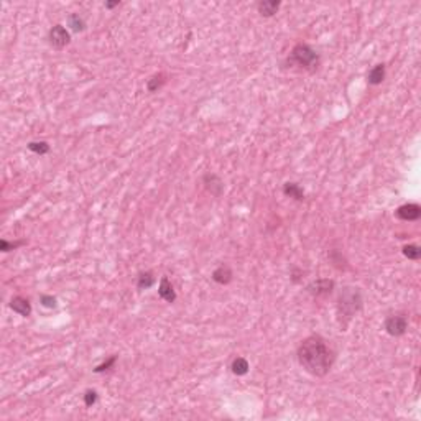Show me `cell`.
I'll use <instances>...</instances> for the list:
<instances>
[{"label": "cell", "mask_w": 421, "mask_h": 421, "mask_svg": "<svg viewBox=\"0 0 421 421\" xmlns=\"http://www.w3.org/2000/svg\"><path fill=\"white\" fill-rule=\"evenodd\" d=\"M71 42V37L68 33V30H66L63 25H54L53 28L50 30V43L54 46V48H64L66 45H69Z\"/></svg>", "instance_id": "cell-5"}, {"label": "cell", "mask_w": 421, "mask_h": 421, "mask_svg": "<svg viewBox=\"0 0 421 421\" xmlns=\"http://www.w3.org/2000/svg\"><path fill=\"white\" fill-rule=\"evenodd\" d=\"M234 278V273L229 265H220L212 271V280L219 285H229Z\"/></svg>", "instance_id": "cell-10"}, {"label": "cell", "mask_w": 421, "mask_h": 421, "mask_svg": "<svg viewBox=\"0 0 421 421\" xmlns=\"http://www.w3.org/2000/svg\"><path fill=\"white\" fill-rule=\"evenodd\" d=\"M28 150L37 153V155H46L50 152V145L46 142H30Z\"/></svg>", "instance_id": "cell-18"}, {"label": "cell", "mask_w": 421, "mask_h": 421, "mask_svg": "<svg viewBox=\"0 0 421 421\" xmlns=\"http://www.w3.org/2000/svg\"><path fill=\"white\" fill-rule=\"evenodd\" d=\"M158 295H160L161 300H165L168 303H174L176 301V293H174V288L166 276H163L160 281V286H158Z\"/></svg>", "instance_id": "cell-11"}, {"label": "cell", "mask_w": 421, "mask_h": 421, "mask_svg": "<svg viewBox=\"0 0 421 421\" xmlns=\"http://www.w3.org/2000/svg\"><path fill=\"white\" fill-rule=\"evenodd\" d=\"M403 255L407 257V259H410V260H418L421 257V249L418 247V245H415V244L405 245V247H403Z\"/></svg>", "instance_id": "cell-19"}, {"label": "cell", "mask_w": 421, "mask_h": 421, "mask_svg": "<svg viewBox=\"0 0 421 421\" xmlns=\"http://www.w3.org/2000/svg\"><path fill=\"white\" fill-rule=\"evenodd\" d=\"M27 242L25 240H18V242H8V240H0V250L2 252H10V250H15L18 247H22V245H25Z\"/></svg>", "instance_id": "cell-21"}, {"label": "cell", "mask_w": 421, "mask_h": 421, "mask_svg": "<svg viewBox=\"0 0 421 421\" xmlns=\"http://www.w3.org/2000/svg\"><path fill=\"white\" fill-rule=\"evenodd\" d=\"M332 288H334V281L322 278V280H317V281H315V283H311L310 286H308V291L315 296H326V295L331 293Z\"/></svg>", "instance_id": "cell-8"}, {"label": "cell", "mask_w": 421, "mask_h": 421, "mask_svg": "<svg viewBox=\"0 0 421 421\" xmlns=\"http://www.w3.org/2000/svg\"><path fill=\"white\" fill-rule=\"evenodd\" d=\"M40 303H42L45 308H56V298L54 296L42 295V296H40Z\"/></svg>", "instance_id": "cell-24"}, {"label": "cell", "mask_w": 421, "mask_h": 421, "mask_svg": "<svg viewBox=\"0 0 421 421\" xmlns=\"http://www.w3.org/2000/svg\"><path fill=\"white\" fill-rule=\"evenodd\" d=\"M298 362L313 377H324L334 364L336 354L321 336H310L298 347Z\"/></svg>", "instance_id": "cell-1"}, {"label": "cell", "mask_w": 421, "mask_h": 421, "mask_svg": "<svg viewBox=\"0 0 421 421\" xmlns=\"http://www.w3.org/2000/svg\"><path fill=\"white\" fill-rule=\"evenodd\" d=\"M153 283H155V275L152 271H145V273H140V276H138L137 286L140 290H148Z\"/></svg>", "instance_id": "cell-17"}, {"label": "cell", "mask_w": 421, "mask_h": 421, "mask_svg": "<svg viewBox=\"0 0 421 421\" xmlns=\"http://www.w3.org/2000/svg\"><path fill=\"white\" fill-rule=\"evenodd\" d=\"M10 308H12L17 315L23 316V317H28L30 315H32V305H30V301L23 296L12 298V301H10Z\"/></svg>", "instance_id": "cell-9"}, {"label": "cell", "mask_w": 421, "mask_h": 421, "mask_svg": "<svg viewBox=\"0 0 421 421\" xmlns=\"http://www.w3.org/2000/svg\"><path fill=\"white\" fill-rule=\"evenodd\" d=\"M166 74H163V73H158V74H155V76H152L150 79H148V83H147V89L150 91V92H157L158 89H161L163 86L166 84Z\"/></svg>", "instance_id": "cell-15"}, {"label": "cell", "mask_w": 421, "mask_h": 421, "mask_svg": "<svg viewBox=\"0 0 421 421\" xmlns=\"http://www.w3.org/2000/svg\"><path fill=\"white\" fill-rule=\"evenodd\" d=\"M383 79H385V64H375L367 76L368 84L378 86L383 83Z\"/></svg>", "instance_id": "cell-14"}, {"label": "cell", "mask_w": 421, "mask_h": 421, "mask_svg": "<svg viewBox=\"0 0 421 421\" xmlns=\"http://www.w3.org/2000/svg\"><path fill=\"white\" fill-rule=\"evenodd\" d=\"M119 5H120L119 0H117V2H105V8H115V7H119Z\"/></svg>", "instance_id": "cell-25"}, {"label": "cell", "mask_w": 421, "mask_h": 421, "mask_svg": "<svg viewBox=\"0 0 421 421\" xmlns=\"http://www.w3.org/2000/svg\"><path fill=\"white\" fill-rule=\"evenodd\" d=\"M420 215H421V208L415 203L403 204V206H400L397 209V217L402 219V220H408V222H412V220H418Z\"/></svg>", "instance_id": "cell-7"}, {"label": "cell", "mask_w": 421, "mask_h": 421, "mask_svg": "<svg viewBox=\"0 0 421 421\" xmlns=\"http://www.w3.org/2000/svg\"><path fill=\"white\" fill-rule=\"evenodd\" d=\"M203 181H204V186H206V189L210 194H212L214 198H219L220 194L224 193V183H222V179L217 176V174H214V173L204 174Z\"/></svg>", "instance_id": "cell-6"}, {"label": "cell", "mask_w": 421, "mask_h": 421, "mask_svg": "<svg viewBox=\"0 0 421 421\" xmlns=\"http://www.w3.org/2000/svg\"><path fill=\"white\" fill-rule=\"evenodd\" d=\"M408 329V319L407 316L403 315H393L387 317V321H385V331L388 332L390 336H403L405 332H407Z\"/></svg>", "instance_id": "cell-4"}, {"label": "cell", "mask_w": 421, "mask_h": 421, "mask_svg": "<svg viewBox=\"0 0 421 421\" xmlns=\"http://www.w3.org/2000/svg\"><path fill=\"white\" fill-rule=\"evenodd\" d=\"M290 61L306 71H316L317 66L321 63L319 54L306 43H298L295 48L291 50Z\"/></svg>", "instance_id": "cell-3"}, {"label": "cell", "mask_w": 421, "mask_h": 421, "mask_svg": "<svg viewBox=\"0 0 421 421\" xmlns=\"http://www.w3.org/2000/svg\"><path fill=\"white\" fill-rule=\"evenodd\" d=\"M230 368H232V372L235 373V375H245V373L249 372L250 366H249L247 359L237 357V359H234V361H232V366H230Z\"/></svg>", "instance_id": "cell-16"}, {"label": "cell", "mask_w": 421, "mask_h": 421, "mask_svg": "<svg viewBox=\"0 0 421 421\" xmlns=\"http://www.w3.org/2000/svg\"><path fill=\"white\" fill-rule=\"evenodd\" d=\"M115 362H117V356H112V357L107 359V361H105L104 364H101V366H97V367L94 368V372H96V373H102V372L109 370L110 367H114V364H115Z\"/></svg>", "instance_id": "cell-22"}, {"label": "cell", "mask_w": 421, "mask_h": 421, "mask_svg": "<svg viewBox=\"0 0 421 421\" xmlns=\"http://www.w3.org/2000/svg\"><path fill=\"white\" fill-rule=\"evenodd\" d=\"M280 5H281L280 0H263V2L257 3V8H259V13L262 17H273L278 12Z\"/></svg>", "instance_id": "cell-12"}, {"label": "cell", "mask_w": 421, "mask_h": 421, "mask_svg": "<svg viewBox=\"0 0 421 421\" xmlns=\"http://www.w3.org/2000/svg\"><path fill=\"white\" fill-rule=\"evenodd\" d=\"M361 308H362L361 290L352 288V286L344 288L342 293L339 295V301H337V316L339 321L342 322V326H346L356 316V313L361 311Z\"/></svg>", "instance_id": "cell-2"}, {"label": "cell", "mask_w": 421, "mask_h": 421, "mask_svg": "<svg viewBox=\"0 0 421 421\" xmlns=\"http://www.w3.org/2000/svg\"><path fill=\"white\" fill-rule=\"evenodd\" d=\"M97 403V392L96 390H87L84 393V405L86 407H92Z\"/></svg>", "instance_id": "cell-23"}, {"label": "cell", "mask_w": 421, "mask_h": 421, "mask_svg": "<svg viewBox=\"0 0 421 421\" xmlns=\"http://www.w3.org/2000/svg\"><path fill=\"white\" fill-rule=\"evenodd\" d=\"M68 22H69V27L73 28L74 32H83V30L86 28V23H84V20L81 18L79 15H76V13L69 15Z\"/></svg>", "instance_id": "cell-20"}, {"label": "cell", "mask_w": 421, "mask_h": 421, "mask_svg": "<svg viewBox=\"0 0 421 421\" xmlns=\"http://www.w3.org/2000/svg\"><path fill=\"white\" fill-rule=\"evenodd\" d=\"M283 194L295 199V201H305V191H303V188L298 183H285Z\"/></svg>", "instance_id": "cell-13"}]
</instances>
